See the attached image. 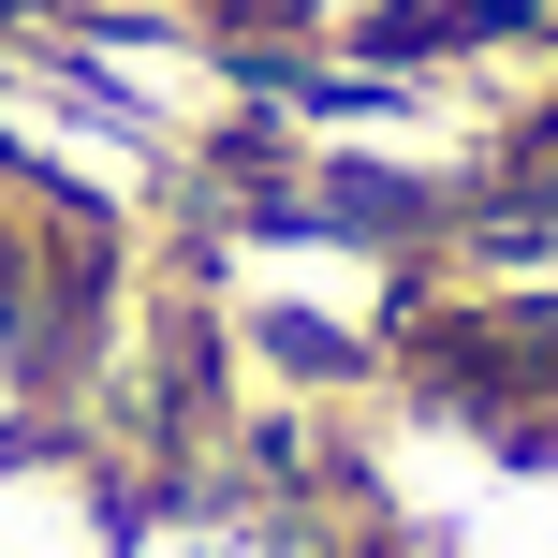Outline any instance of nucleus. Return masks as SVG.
<instances>
[{"label":"nucleus","mask_w":558,"mask_h":558,"mask_svg":"<svg viewBox=\"0 0 558 558\" xmlns=\"http://www.w3.org/2000/svg\"><path fill=\"white\" fill-rule=\"evenodd\" d=\"M118 558H308V530L265 500H221V485H177V500H133Z\"/></svg>","instance_id":"obj_2"},{"label":"nucleus","mask_w":558,"mask_h":558,"mask_svg":"<svg viewBox=\"0 0 558 558\" xmlns=\"http://www.w3.org/2000/svg\"><path fill=\"white\" fill-rule=\"evenodd\" d=\"M118 530H133V485L104 441H74V426L0 441V558H118Z\"/></svg>","instance_id":"obj_1"},{"label":"nucleus","mask_w":558,"mask_h":558,"mask_svg":"<svg viewBox=\"0 0 558 558\" xmlns=\"http://www.w3.org/2000/svg\"><path fill=\"white\" fill-rule=\"evenodd\" d=\"M294 15H412V0H294Z\"/></svg>","instance_id":"obj_3"}]
</instances>
